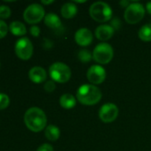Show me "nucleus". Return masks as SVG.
Returning a JSON list of instances; mask_svg holds the SVG:
<instances>
[{
    "instance_id": "nucleus-1",
    "label": "nucleus",
    "mask_w": 151,
    "mask_h": 151,
    "mask_svg": "<svg viewBox=\"0 0 151 151\" xmlns=\"http://www.w3.org/2000/svg\"><path fill=\"white\" fill-rule=\"evenodd\" d=\"M47 119L45 113L37 107L29 108L24 114V123L33 132H40L46 126Z\"/></svg>"
},
{
    "instance_id": "nucleus-2",
    "label": "nucleus",
    "mask_w": 151,
    "mask_h": 151,
    "mask_svg": "<svg viewBox=\"0 0 151 151\" xmlns=\"http://www.w3.org/2000/svg\"><path fill=\"white\" fill-rule=\"evenodd\" d=\"M101 92L99 88L91 84H84L78 88L77 99L84 105H94L101 99Z\"/></svg>"
},
{
    "instance_id": "nucleus-3",
    "label": "nucleus",
    "mask_w": 151,
    "mask_h": 151,
    "mask_svg": "<svg viewBox=\"0 0 151 151\" xmlns=\"http://www.w3.org/2000/svg\"><path fill=\"white\" fill-rule=\"evenodd\" d=\"M90 16L97 22H107L112 18V9L105 2L98 1L93 3L89 10Z\"/></svg>"
},
{
    "instance_id": "nucleus-4",
    "label": "nucleus",
    "mask_w": 151,
    "mask_h": 151,
    "mask_svg": "<svg viewBox=\"0 0 151 151\" xmlns=\"http://www.w3.org/2000/svg\"><path fill=\"white\" fill-rule=\"evenodd\" d=\"M49 74L53 81L59 83H65L71 77L70 68L62 62H55L49 68Z\"/></svg>"
},
{
    "instance_id": "nucleus-5",
    "label": "nucleus",
    "mask_w": 151,
    "mask_h": 151,
    "mask_svg": "<svg viewBox=\"0 0 151 151\" xmlns=\"http://www.w3.org/2000/svg\"><path fill=\"white\" fill-rule=\"evenodd\" d=\"M114 56V50L111 45L106 42L99 43L93 50V58L95 62L101 65L109 64Z\"/></svg>"
},
{
    "instance_id": "nucleus-6",
    "label": "nucleus",
    "mask_w": 151,
    "mask_h": 151,
    "mask_svg": "<svg viewBox=\"0 0 151 151\" xmlns=\"http://www.w3.org/2000/svg\"><path fill=\"white\" fill-rule=\"evenodd\" d=\"M145 15V9L143 5L137 2H133L125 9V19L129 24H136L140 22Z\"/></svg>"
},
{
    "instance_id": "nucleus-7",
    "label": "nucleus",
    "mask_w": 151,
    "mask_h": 151,
    "mask_svg": "<svg viewBox=\"0 0 151 151\" xmlns=\"http://www.w3.org/2000/svg\"><path fill=\"white\" fill-rule=\"evenodd\" d=\"M44 9L39 4H32L28 5L24 12L23 18L29 24H36L40 22L44 18Z\"/></svg>"
},
{
    "instance_id": "nucleus-8",
    "label": "nucleus",
    "mask_w": 151,
    "mask_h": 151,
    "mask_svg": "<svg viewBox=\"0 0 151 151\" xmlns=\"http://www.w3.org/2000/svg\"><path fill=\"white\" fill-rule=\"evenodd\" d=\"M16 55L23 60H28L33 54V45L28 37L20 38L15 44Z\"/></svg>"
},
{
    "instance_id": "nucleus-9",
    "label": "nucleus",
    "mask_w": 151,
    "mask_h": 151,
    "mask_svg": "<svg viewBox=\"0 0 151 151\" xmlns=\"http://www.w3.org/2000/svg\"><path fill=\"white\" fill-rule=\"evenodd\" d=\"M118 108L112 103L103 104L99 111V118L104 123H111L115 121L118 116Z\"/></svg>"
},
{
    "instance_id": "nucleus-10",
    "label": "nucleus",
    "mask_w": 151,
    "mask_h": 151,
    "mask_svg": "<svg viewBox=\"0 0 151 151\" xmlns=\"http://www.w3.org/2000/svg\"><path fill=\"white\" fill-rule=\"evenodd\" d=\"M86 76H87L88 81L92 84L97 85V84L102 83L105 81L106 72L102 66H101L99 65H92L88 69Z\"/></svg>"
},
{
    "instance_id": "nucleus-11",
    "label": "nucleus",
    "mask_w": 151,
    "mask_h": 151,
    "mask_svg": "<svg viewBox=\"0 0 151 151\" xmlns=\"http://www.w3.org/2000/svg\"><path fill=\"white\" fill-rule=\"evenodd\" d=\"M93 33L90 29L82 27L78 29L75 34V41L80 46H88L93 42Z\"/></svg>"
},
{
    "instance_id": "nucleus-12",
    "label": "nucleus",
    "mask_w": 151,
    "mask_h": 151,
    "mask_svg": "<svg viewBox=\"0 0 151 151\" xmlns=\"http://www.w3.org/2000/svg\"><path fill=\"white\" fill-rule=\"evenodd\" d=\"M28 77L30 81L35 83H42L46 80L47 74L44 68L40 66H34L29 70Z\"/></svg>"
},
{
    "instance_id": "nucleus-13",
    "label": "nucleus",
    "mask_w": 151,
    "mask_h": 151,
    "mask_svg": "<svg viewBox=\"0 0 151 151\" xmlns=\"http://www.w3.org/2000/svg\"><path fill=\"white\" fill-rule=\"evenodd\" d=\"M114 35V27L110 25H101L95 30L96 37L101 41L109 40Z\"/></svg>"
},
{
    "instance_id": "nucleus-14",
    "label": "nucleus",
    "mask_w": 151,
    "mask_h": 151,
    "mask_svg": "<svg viewBox=\"0 0 151 151\" xmlns=\"http://www.w3.org/2000/svg\"><path fill=\"white\" fill-rule=\"evenodd\" d=\"M44 24L52 29H59L62 27L60 18L53 12H50L44 16Z\"/></svg>"
},
{
    "instance_id": "nucleus-15",
    "label": "nucleus",
    "mask_w": 151,
    "mask_h": 151,
    "mask_svg": "<svg viewBox=\"0 0 151 151\" xmlns=\"http://www.w3.org/2000/svg\"><path fill=\"white\" fill-rule=\"evenodd\" d=\"M61 12V15H62L63 18H65V19H71V18L75 17L76 14L77 13V7L72 2L66 3V4H64L62 5Z\"/></svg>"
},
{
    "instance_id": "nucleus-16",
    "label": "nucleus",
    "mask_w": 151,
    "mask_h": 151,
    "mask_svg": "<svg viewBox=\"0 0 151 151\" xmlns=\"http://www.w3.org/2000/svg\"><path fill=\"white\" fill-rule=\"evenodd\" d=\"M60 104L62 108L69 110L76 106L77 100L71 94H64L60 98Z\"/></svg>"
},
{
    "instance_id": "nucleus-17",
    "label": "nucleus",
    "mask_w": 151,
    "mask_h": 151,
    "mask_svg": "<svg viewBox=\"0 0 151 151\" xmlns=\"http://www.w3.org/2000/svg\"><path fill=\"white\" fill-rule=\"evenodd\" d=\"M44 134L45 137L51 141V142H55L60 138L61 135V131L58 127L54 125H49L47 127H45L44 130Z\"/></svg>"
},
{
    "instance_id": "nucleus-18",
    "label": "nucleus",
    "mask_w": 151,
    "mask_h": 151,
    "mask_svg": "<svg viewBox=\"0 0 151 151\" xmlns=\"http://www.w3.org/2000/svg\"><path fill=\"white\" fill-rule=\"evenodd\" d=\"M10 31L12 32V34H13L14 35L17 36H20V35H24L27 33V29L25 25L20 22V21H12L10 26H9Z\"/></svg>"
},
{
    "instance_id": "nucleus-19",
    "label": "nucleus",
    "mask_w": 151,
    "mask_h": 151,
    "mask_svg": "<svg viewBox=\"0 0 151 151\" xmlns=\"http://www.w3.org/2000/svg\"><path fill=\"white\" fill-rule=\"evenodd\" d=\"M138 35L140 39L143 42H150L151 41V23L146 24L141 27L139 30Z\"/></svg>"
},
{
    "instance_id": "nucleus-20",
    "label": "nucleus",
    "mask_w": 151,
    "mask_h": 151,
    "mask_svg": "<svg viewBox=\"0 0 151 151\" xmlns=\"http://www.w3.org/2000/svg\"><path fill=\"white\" fill-rule=\"evenodd\" d=\"M78 58L82 63H88L93 58V54L88 50H81L78 52Z\"/></svg>"
},
{
    "instance_id": "nucleus-21",
    "label": "nucleus",
    "mask_w": 151,
    "mask_h": 151,
    "mask_svg": "<svg viewBox=\"0 0 151 151\" xmlns=\"http://www.w3.org/2000/svg\"><path fill=\"white\" fill-rule=\"evenodd\" d=\"M11 15V9L7 5H0V18L1 19H6L10 17Z\"/></svg>"
},
{
    "instance_id": "nucleus-22",
    "label": "nucleus",
    "mask_w": 151,
    "mask_h": 151,
    "mask_svg": "<svg viewBox=\"0 0 151 151\" xmlns=\"http://www.w3.org/2000/svg\"><path fill=\"white\" fill-rule=\"evenodd\" d=\"M10 103V99L7 95L0 93V110L5 109Z\"/></svg>"
},
{
    "instance_id": "nucleus-23",
    "label": "nucleus",
    "mask_w": 151,
    "mask_h": 151,
    "mask_svg": "<svg viewBox=\"0 0 151 151\" xmlns=\"http://www.w3.org/2000/svg\"><path fill=\"white\" fill-rule=\"evenodd\" d=\"M7 32H8L7 24H6L4 20L0 19V38L4 37V36L6 35Z\"/></svg>"
},
{
    "instance_id": "nucleus-24",
    "label": "nucleus",
    "mask_w": 151,
    "mask_h": 151,
    "mask_svg": "<svg viewBox=\"0 0 151 151\" xmlns=\"http://www.w3.org/2000/svg\"><path fill=\"white\" fill-rule=\"evenodd\" d=\"M44 88L46 92L48 93H52L54 89H55V83L53 81H48L45 82V84L44 85Z\"/></svg>"
},
{
    "instance_id": "nucleus-25",
    "label": "nucleus",
    "mask_w": 151,
    "mask_h": 151,
    "mask_svg": "<svg viewBox=\"0 0 151 151\" xmlns=\"http://www.w3.org/2000/svg\"><path fill=\"white\" fill-rule=\"evenodd\" d=\"M36 151H53V148L52 145L48 144V143H44L43 145H41Z\"/></svg>"
},
{
    "instance_id": "nucleus-26",
    "label": "nucleus",
    "mask_w": 151,
    "mask_h": 151,
    "mask_svg": "<svg viewBox=\"0 0 151 151\" xmlns=\"http://www.w3.org/2000/svg\"><path fill=\"white\" fill-rule=\"evenodd\" d=\"M30 34L35 36V37H37L40 34V28L37 27V26H32L30 27Z\"/></svg>"
},
{
    "instance_id": "nucleus-27",
    "label": "nucleus",
    "mask_w": 151,
    "mask_h": 151,
    "mask_svg": "<svg viewBox=\"0 0 151 151\" xmlns=\"http://www.w3.org/2000/svg\"><path fill=\"white\" fill-rule=\"evenodd\" d=\"M146 9H147V11H148V12L151 14V2H149V3H147V4H146Z\"/></svg>"
},
{
    "instance_id": "nucleus-28",
    "label": "nucleus",
    "mask_w": 151,
    "mask_h": 151,
    "mask_svg": "<svg viewBox=\"0 0 151 151\" xmlns=\"http://www.w3.org/2000/svg\"><path fill=\"white\" fill-rule=\"evenodd\" d=\"M53 2H54L53 0H49V1L42 0V1H41V3H42V4H52V3H53Z\"/></svg>"
},
{
    "instance_id": "nucleus-29",
    "label": "nucleus",
    "mask_w": 151,
    "mask_h": 151,
    "mask_svg": "<svg viewBox=\"0 0 151 151\" xmlns=\"http://www.w3.org/2000/svg\"><path fill=\"white\" fill-rule=\"evenodd\" d=\"M85 1H75V3H85Z\"/></svg>"
}]
</instances>
